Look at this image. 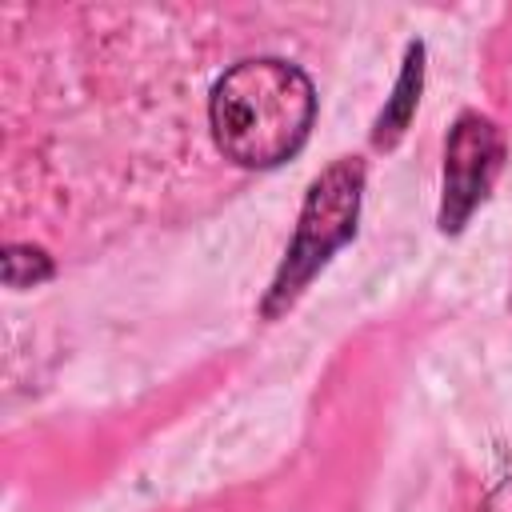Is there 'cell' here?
I'll return each instance as SVG.
<instances>
[{
    "label": "cell",
    "instance_id": "6da1fadb",
    "mask_svg": "<svg viewBox=\"0 0 512 512\" xmlns=\"http://www.w3.org/2000/svg\"><path fill=\"white\" fill-rule=\"evenodd\" d=\"M316 116L312 80L280 60L256 56L232 64L208 100L216 148L240 168H276L308 140Z\"/></svg>",
    "mask_w": 512,
    "mask_h": 512
},
{
    "label": "cell",
    "instance_id": "7a4b0ae2",
    "mask_svg": "<svg viewBox=\"0 0 512 512\" xmlns=\"http://www.w3.org/2000/svg\"><path fill=\"white\" fill-rule=\"evenodd\" d=\"M360 188H364V164L360 160H336L328 164L308 196H304V208H300V224H296V236L288 244V256L272 280V292L264 300V312L276 316L280 308H288L300 288L320 272V264L352 236L356 228V212H360Z\"/></svg>",
    "mask_w": 512,
    "mask_h": 512
},
{
    "label": "cell",
    "instance_id": "3957f363",
    "mask_svg": "<svg viewBox=\"0 0 512 512\" xmlns=\"http://www.w3.org/2000/svg\"><path fill=\"white\" fill-rule=\"evenodd\" d=\"M504 164V136L500 128L480 116L464 112L448 136L444 148V200H440V228L456 232L476 212V204L488 196L492 180Z\"/></svg>",
    "mask_w": 512,
    "mask_h": 512
},
{
    "label": "cell",
    "instance_id": "277c9868",
    "mask_svg": "<svg viewBox=\"0 0 512 512\" xmlns=\"http://www.w3.org/2000/svg\"><path fill=\"white\" fill-rule=\"evenodd\" d=\"M416 92H420V44L408 48V60H404V72L396 80V92H392V104L380 112L376 120V132L372 140L376 144H396V136L408 128V116L416 108Z\"/></svg>",
    "mask_w": 512,
    "mask_h": 512
},
{
    "label": "cell",
    "instance_id": "5b68a950",
    "mask_svg": "<svg viewBox=\"0 0 512 512\" xmlns=\"http://www.w3.org/2000/svg\"><path fill=\"white\" fill-rule=\"evenodd\" d=\"M52 276V260L36 244H8L4 248V284L8 288H32Z\"/></svg>",
    "mask_w": 512,
    "mask_h": 512
}]
</instances>
